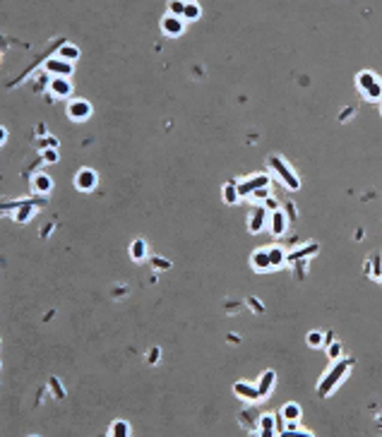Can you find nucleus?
Segmentation results:
<instances>
[{
    "mask_svg": "<svg viewBox=\"0 0 382 437\" xmlns=\"http://www.w3.org/2000/svg\"><path fill=\"white\" fill-rule=\"evenodd\" d=\"M109 435L111 437H127L130 435V425H127L125 420H116V423H111Z\"/></svg>",
    "mask_w": 382,
    "mask_h": 437,
    "instance_id": "obj_21",
    "label": "nucleus"
},
{
    "mask_svg": "<svg viewBox=\"0 0 382 437\" xmlns=\"http://www.w3.org/2000/svg\"><path fill=\"white\" fill-rule=\"evenodd\" d=\"M269 166H272L274 171L279 173V178H282V180H284V185H286L289 190H298V188H300L298 175L293 173L291 168H289V166L284 164V161H282V159H279V156H269Z\"/></svg>",
    "mask_w": 382,
    "mask_h": 437,
    "instance_id": "obj_2",
    "label": "nucleus"
},
{
    "mask_svg": "<svg viewBox=\"0 0 382 437\" xmlns=\"http://www.w3.org/2000/svg\"><path fill=\"white\" fill-rule=\"evenodd\" d=\"M31 188H34V192H39V195H48V192H51V188H53V180H51L48 175L39 173V175H34Z\"/></svg>",
    "mask_w": 382,
    "mask_h": 437,
    "instance_id": "obj_15",
    "label": "nucleus"
},
{
    "mask_svg": "<svg viewBox=\"0 0 382 437\" xmlns=\"http://www.w3.org/2000/svg\"><path fill=\"white\" fill-rule=\"evenodd\" d=\"M233 392H236L238 399L248 401V404H253V401L262 399L260 396V392H257V384H250V382H236L233 384Z\"/></svg>",
    "mask_w": 382,
    "mask_h": 437,
    "instance_id": "obj_5",
    "label": "nucleus"
},
{
    "mask_svg": "<svg viewBox=\"0 0 382 437\" xmlns=\"http://www.w3.org/2000/svg\"><path fill=\"white\" fill-rule=\"evenodd\" d=\"M238 200H240V195H238V183L224 185V202H226V204H236Z\"/></svg>",
    "mask_w": 382,
    "mask_h": 437,
    "instance_id": "obj_20",
    "label": "nucleus"
},
{
    "mask_svg": "<svg viewBox=\"0 0 382 437\" xmlns=\"http://www.w3.org/2000/svg\"><path fill=\"white\" fill-rule=\"evenodd\" d=\"M67 116H70L73 120H87L91 116L89 101H84V99L70 101V103H67Z\"/></svg>",
    "mask_w": 382,
    "mask_h": 437,
    "instance_id": "obj_4",
    "label": "nucleus"
},
{
    "mask_svg": "<svg viewBox=\"0 0 382 437\" xmlns=\"http://www.w3.org/2000/svg\"><path fill=\"white\" fill-rule=\"evenodd\" d=\"M44 161H46V164H55V161H58V149H46V152H44Z\"/></svg>",
    "mask_w": 382,
    "mask_h": 437,
    "instance_id": "obj_29",
    "label": "nucleus"
},
{
    "mask_svg": "<svg viewBox=\"0 0 382 437\" xmlns=\"http://www.w3.org/2000/svg\"><path fill=\"white\" fill-rule=\"evenodd\" d=\"M159 355H161V351H159V348H152L149 355H147V360H149V363H156V360H159Z\"/></svg>",
    "mask_w": 382,
    "mask_h": 437,
    "instance_id": "obj_31",
    "label": "nucleus"
},
{
    "mask_svg": "<svg viewBox=\"0 0 382 437\" xmlns=\"http://www.w3.org/2000/svg\"><path fill=\"white\" fill-rule=\"evenodd\" d=\"M46 70L51 75H55V77H70L73 75V63H65V60H60V58H53V60H48L46 63Z\"/></svg>",
    "mask_w": 382,
    "mask_h": 437,
    "instance_id": "obj_8",
    "label": "nucleus"
},
{
    "mask_svg": "<svg viewBox=\"0 0 382 437\" xmlns=\"http://www.w3.org/2000/svg\"><path fill=\"white\" fill-rule=\"evenodd\" d=\"M168 15H173V17H181L183 12H185V3H181V0H173L171 5H168Z\"/></svg>",
    "mask_w": 382,
    "mask_h": 437,
    "instance_id": "obj_27",
    "label": "nucleus"
},
{
    "mask_svg": "<svg viewBox=\"0 0 382 437\" xmlns=\"http://www.w3.org/2000/svg\"><path fill=\"white\" fill-rule=\"evenodd\" d=\"M253 197H269V188H260V190H255Z\"/></svg>",
    "mask_w": 382,
    "mask_h": 437,
    "instance_id": "obj_33",
    "label": "nucleus"
},
{
    "mask_svg": "<svg viewBox=\"0 0 382 437\" xmlns=\"http://www.w3.org/2000/svg\"><path fill=\"white\" fill-rule=\"evenodd\" d=\"M276 432H279V423L274 420V416H269V413L262 416V418H260V435L269 437V435H276Z\"/></svg>",
    "mask_w": 382,
    "mask_h": 437,
    "instance_id": "obj_14",
    "label": "nucleus"
},
{
    "mask_svg": "<svg viewBox=\"0 0 382 437\" xmlns=\"http://www.w3.org/2000/svg\"><path fill=\"white\" fill-rule=\"evenodd\" d=\"M351 116H354V108H349V111H341V113H339V120H341V123H346V120L351 118Z\"/></svg>",
    "mask_w": 382,
    "mask_h": 437,
    "instance_id": "obj_32",
    "label": "nucleus"
},
{
    "mask_svg": "<svg viewBox=\"0 0 382 437\" xmlns=\"http://www.w3.org/2000/svg\"><path fill=\"white\" fill-rule=\"evenodd\" d=\"M267 209H262V207H257V209L253 211V216H250V221H248V231L250 233H260L264 226H267Z\"/></svg>",
    "mask_w": 382,
    "mask_h": 437,
    "instance_id": "obj_11",
    "label": "nucleus"
},
{
    "mask_svg": "<svg viewBox=\"0 0 382 437\" xmlns=\"http://www.w3.org/2000/svg\"><path fill=\"white\" fill-rule=\"evenodd\" d=\"M286 226H289L286 211L276 209L269 214V231H272V236H284V233H286Z\"/></svg>",
    "mask_w": 382,
    "mask_h": 437,
    "instance_id": "obj_6",
    "label": "nucleus"
},
{
    "mask_svg": "<svg viewBox=\"0 0 382 437\" xmlns=\"http://www.w3.org/2000/svg\"><path fill=\"white\" fill-rule=\"evenodd\" d=\"M269 250V260H272V269L274 267H282L284 262H286V252H284L282 247H267Z\"/></svg>",
    "mask_w": 382,
    "mask_h": 437,
    "instance_id": "obj_23",
    "label": "nucleus"
},
{
    "mask_svg": "<svg viewBox=\"0 0 382 437\" xmlns=\"http://www.w3.org/2000/svg\"><path fill=\"white\" fill-rule=\"evenodd\" d=\"M58 58H60V60H65V63H75V60L80 58V48H77V46H73V44H65V46H60V48H58Z\"/></svg>",
    "mask_w": 382,
    "mask_h": 437,
    "instance_id": "obj_16",
    "label": "nucleus"
},
{
    "mask_svg": "<svg viewBox=\"0 0 382 437\" xmlns=\"http://www.w3.org/2000/svg\"><path fill=\"white\" fill-rule=\"evenodd\" d=\"M274 382H276V373L274 370H264L260 375V380H257V392H260V396H269L274 389Z\"/></svg>",
    "mask_w": 382,
    "mask_h": 437,
    "instance_id": "obj_9",
    "label": "nucleus"
},
{
    "mask_svg": "<svg viewBox=\"0 0 382 437\" xmlns=\"http://www.w3.org/2000/svg\"><path fill=\"white\" fill-rule=\"evenodd\" d=\"M5 142H8V130L0 128V144H5Z\"/></svg>",
    "mask_w": 382,
    "mask_h": 437,
    "instance_id": "obj_34",
    "label": "nucleus"
},
{
    "mask_svg": "<svg viewBox=\"0 0 382 437\" xmlns=\"http://www.w3.org/2000/svg\"><path fill=\"white\" fill-rule=\"evenodd\" d=\"M152 264H154L156 269H168V267H171L166 260H159V257H152Z\"/></svg>",
    "mask_w": 382,
    "mask_h": 437,
    "instance_id": "obj_30",
    "label": "nucleus"
},
{
    "mask_svg": "<svg viewBox=\"0 0 382 437\" xmlns=\"http://www.w3.org/2000/svg\"><path fill=\"white\" fill-rule=\"evenodd\" d=\"M318 252V245L312 243V245H308V247H300V250H296V252H291V255L286 257L289 262H296V260H303V257H308V255H315Z\"/></svg>",
    "mask_w": 382,
    "mask_h": 437,
    "instance_id": "obj_22",
    "label": "nucleus"
},
{
    "mask_svg": "<svg viewBox=\"0 0 382 437\" xmlns=\"http://www.w3.org/2000/svg\"><path fill=\"white\" fill-rule=\"evenodd\" d=\"M96 183H99V175H96V171H91V168H80L77 175H75V185H77L82 192L94 190Z\"/></svg>",
    "mask_w": 382,
    "mask_h": 437,
    "instance_id": "obj_3",
    "label": "nucleus"
},
{
    "mask_svg": "<svg viewBox=\"0 0 382 437\" xmlns=\"http://www.w3.org/2000/svg\"><path fill=\"white\" fill-rule=\"evenodd\" d=\"M327 353L332 360H339V358H341V344H334V341H332L327 346Z\"/></svg>",
    "mask_w": 382,
    "mask_h": 437,
    "instance_id": "obj_28",
    "label": "nucleus"
},
{
    "mask_svg": "<svg viewBox=\"0 0 382 437\" xmlns=\"http://www.w3.org/2000/svg\"><path fill=\"white\" fill-rule=\"evenodd\" d=\"M200 3H185V12H183V17L190 19V22H195V19L200 17Z\"/></svg>",
    "mask_w": 382,
    "mask_h": 437,
    "instance_id": "obj_24",
    "label": "nucleus"
},
{
    "mask_svg": "<svg viewBox=\"0 0 382 437\" xmlns=\"http://www.w3.org/2000/svg\"><path fill=\"white\" fill-rule=\"evenodd\" d=\"M130 257H132L135 262H142V260L147 257V243L142 240V238L132 240V245H130Z\"/></svg>",
    "mask_w": 382,
    "mask_h": 437,
    "instance_id": "obj_17",
    "label": "nucleus"
},
{
    "mask_svg": "<svg viewBox=\"0 0 382 437\" xmlns=\"http://www.w3.org/2000/svg\"><path fill=\"white\" fill-rule=\"evenodd\" d=\"M282 416H284V420H298L300 418V406L296 404V401L284 404V406H282Z\"/></svg>",
    "mask_w": 382,
    "mask_h": 437,
    "instance_id": "obj_19",
    "label": "nucleus"
},
{
    "mask_svg": "<svg viewBox=\"0 0 382 437\" xmlns=\"http://www.w3.org/2000/svg\"><path fill=\"white\" fill-rule=\"evenodd\" d=\"M250 264H253L255 272H267V269H272V260H269V250H257V252H253V257H250Z\"/></svg>",
    "mask_w": 382,
    "mask_h": 437,
    "instance_id": "obj_10",
    "label": "nucleus"
},
{
    "mask_svg": "<svg viewBox=\"0 0 382 437\" xmlns=\"http://www.w3.org/2000/svg\"><path fill=\"white\" fill-rule=\"evenodd\" d=\"M161 29H164L166 37H181L183 31H185V22H183L181 17L166 15V17L161 19Z\"/></svg>",
    "mask_w": 382,
    "mask_h": 437,
    "instance_id": "obj_7",
    "label": "nucleus"
},
{
    "mask_svg": "<svg viewBox=\"0 0 382 437\" xmlns=\"http://www.w3.org/2000/svg\"><path fill=\"white\" fill-rule=\"evenodd\" d=\"M351 368H354V360H351V358H339L337 363H334L327 370V373H325V377L320 380V384H318V394H320V396H329V394L334 392V389L339 387V382H341L346 375H349V370H351Z\"/></svg>",
    "mask_w": 382,
    "mask_h": 437,
    "instance_id": "obj_1",
    "label": "nucleus"
},
{
    "mask_svg": "<svg viewBox=\"0 0 382 437\" xmlns=\"http://www.w3.org/2000/svg\"><path fill=\"white\" fill-rule=\"evenodd\" d=\"M12 207H15V218H17L19 224L29 221L31 214H34V202H17V204H12Z\"/></svg>",
    "mask_w": 382,
    "mask_h": 437,
    "instance_id": "obj_13",
    "label": "nucleus"
},
{
    "mask_svg": "<svg viewBox=\"0 0 382 437\" xmlns=\"http://www.w3.org/2000/svg\"><path fill=\"white\" fill-rule=\"evenodd\" d=\"M356 82H358V89L365 94V91L370 89V87H375V84L380 82V80H377L373 72H368V70H365V72H361L358 77H356Z\"/></svg>",
    "mask_w": 382,
    "mask_h": 437,
    "instance_id": "obj_18",
    "label": "nucleus"
},
{
    "mask_svg": "<svg viewBox=\"0 0 382 437\" xmlns=\"http://www.w3.org/2000/svg\"><path fill=\"white\" fill-rule=\"evenodd\" d=\"M51 91H53L55 99H65V96H70L73 84H70V80H67V77H55L53 82H51Z\"/></svg>",
    "mask_w": 382,
    "mask_h": 437,
    "instance_id": "obj_12",
    "label": "nucleus"
},
{
    "mask_svg": "<svg viewBox=\"0 0 382 437\" xmlns=\"http://www.w3.org/2000/svg\"><path fill=\"white\" fill-rule=\"evenodd\" d=\"M363 96H365L368 101H377V99H382V82H377L375 87H370V89L365 91Z\"/></svg>",
    "mask_w": 382,
    "mask_h": 437,
    "instance_id": "obj_26",
    "label": "nucleus"
},
{
    "mask_svg": "<svg viewBox=\"0 0 382 437\" xmlns=\"http://www.w3.org/2000/svg\"><path fill=\"white\" fill-rule=\"evenodd\" d=\"M380 111H382V108H380Z\"/></svg>",
    "mask_w": 382,
    "mask_h": 437,
    "instance_id": "obj_35",
    "label": "nucleus"
},
{
    "mask_svg": "<svg viewBox=\"0 0 382 437\" xmlns=\"http://www.w3.org/2000/svg\"><path fill=\"white\" fill-rule=\"evenodd\" d=\"M305 341H308V346L320 348V346H325V334H322V332H310Z\"/></svg>",
    "mask_w": 382,
    "mask_h": 437,
    "instance_id": "obj_25",
    "label": "nucleus"
}]
</instances>
